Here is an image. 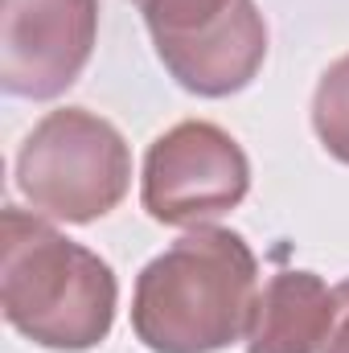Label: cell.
Masks as SVG:
<instances>
[{"label": "cell", "instance_id": "3", "mask_svg": "<svg viewBox=\"0 0 349 353\" xmlns=\"http://www.w3.org/2000/svg\"><path fill=\"white\" fill-rule=\"evenodd\" d=\"M132 185V148L87 107L50 111L17 152V189L33 214L87 226L111 214Z\"/></svg>", "mask_w": 349, "mask_h": 353}, {"label": "cell", "instance_id": "2", "mask_svg": "<svg viewBox=\"0 0 349 353\" xmlns=\"http://www.w3.org/2000/svg\"><path fill=\"white\" fill-rule=\"evenodd\" d=\"M119 283L107 259L58 234L41 214H0V312L33 345L83 353L107 341Z\"/></svg>", "mask_w": 349, "mask_h": 353}, {"label": "cell", "instance_id": "4", "mask_svg": "<svg viewBox=\"0 0 349 353\" xmlns=\"http://www.w3.org/2000/svg\"><path fill=\"white\" fill-rule=\"evenodd\" d=\"M251 189L247 152L230 132L185 119L157 136L144 152L140 201L161 226H206L230 214Z\"/></svg>", "mask_w": 349, "mask_h": 353}, {"label": "cell", "instance_id": "10", "mask_svg": "<svg viewBox=\"0 0 349 353\" xmlns=\"http://www.w3.org/2000/svg\"><path fill=\"white\" fill-rule=\"evenodd\" d=\"M321 353H349V279L333 288V325Z\"/></svg>", "mask_w": 349, "mask_h": 353}, {"label": "cell", "instance_id": "6", "mask_svg": "<svg viewBox=\"0 0 349 353\" xmlns=\"http://www.w3.org/2000/svg\"><path fill=\"white\" fill-rule=\"evenodd\" d=\"M157 58L177 79V87L201 99H226L251 87L267 58V21L255 0H235L214 25L193 37L157 46Z\"/></svg>", "mask_w": 349, "mask_h": 353}, {"label": "cell", "instance_id": "9", "mask_svg": "<svg viewBox=\"0 0 349 353\" xmlns=\"http://www.w3.org/2000/svg\"><path fill=\"white\" fill-rule=\"evenodd\" d=\"M152 33V46H165V41H181V37H193L197 29L214 25L235 0H132Z\"/></svg>", "mask_w": 349, "mask_h": 353}, {"label": "cell", "instance_id": "8", "mask_svg": "<svg viewBox=\"0 0 349 353\" xmlns=\"http://www.w3.org/2000/svg\"><path fill=\"white\" fill-rule=\"evenodd\" d=\"M312 132L329 157L349 165V54L337 58L312 94Z\"/></svg>", "mask_w": 349, "mask_h": 353}, {"label": "cell", "instance_id": "7", "mask_svg": "<svg viewBox=\"0 0 349 353\" xmlns=\"http://www.w3.org/2000/svg\"><path fill=\"white\" fill-rule=\"evenodd\" d=\"M333 325V292L312 271H279L263 283L247 353H321Z\"/></svg>", "mask_w": 349, "mask_h": 353}, {"label": "cell", "instance_id": "5", "mask_svg": "<svg viewBox=\"0 0 349 353\" xmlns=\"http://www.w3.org/2000/svg\"><path fill=\"white\" fill-rule=\"evenodd\" d=\"M99 37V0H0V87L58 99L79 83Z\"/></svg>", "mask_w": 349, "mask_h": 353}, {"label": "cell", "instance_id": "1", "mask_svg": "<svg viewBox=\"0 0 349 353\" xmlns=\"http://www.w3.org/2000/svg\"><path fill=\"white\" fill-rule=\"evenodd\" d=\"M259 263L243 234L193 226L136 275L132 333L152 353H218L247 337Z\"/></svg>", "mask_w": 349, "mask_h": 353}]
</instances>
